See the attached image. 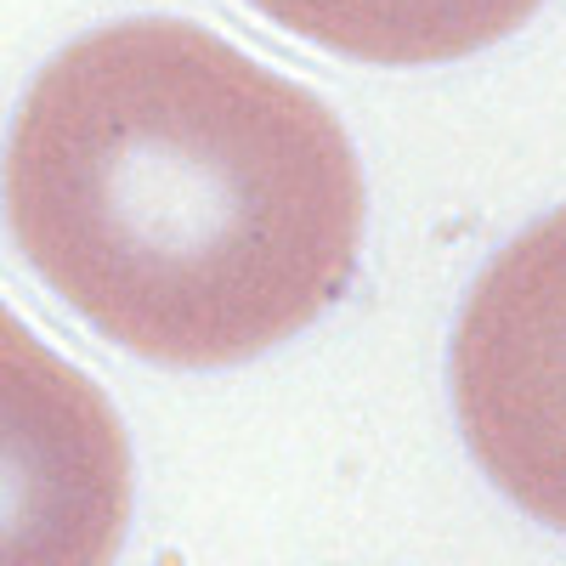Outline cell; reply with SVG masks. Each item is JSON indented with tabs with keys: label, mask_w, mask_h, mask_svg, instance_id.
Here are the masks:
<instances>
[{
	"label": "cell",
	"mask_w": 566,
	"mask_h": 566,
	"mask_svg": "<svg viewBox=\"0 0 566 566\" xmlns=\"http://www.w3.org/2000/svg\"><path fill=\"white\" fill-rule=\"evenodd\" d=\"M130 515L114 402L0 306V566H108Z\"/></svg>",
	"instance_id": "cell-2"
},
{
	"label": "cell",
	"mask_w": 566,
	"mask_h": 566,
	"mask_svg": "<svg viewBox=\"0 0 566 566\" xmlns=\"http://www.w3.org/2000/svg\"><path fill=\"white\" fill-rule=\"evenodd\" d=\"M290 34L363 63H448L522 29L544 0H255Z\"/></svg>",
	"instance_id": "cell-3"
},
{
	"label": "cell",
	"mask_w": 566,
	"mask_h": 566,
	"mask_svg": "<svg viewBox=\"0 0 566 566\" xmlns=\"http://www.w3.org/2000/svg\"><path fill=\"white\" fill-rule=\"evenodd\" d=\"M7 221L103 335L170 368L250 363L357 272L363 170L306 85L181 18L74 40L18 108Z\"/></svg>",
	"instance_id": "cell-1"
}]
</instances>
